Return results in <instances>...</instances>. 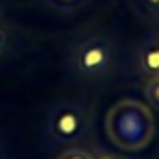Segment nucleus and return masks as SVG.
Segmentation results:
<instances>
[{"instance_id": "obj_1", "label": "nucleus", "mask_w": 159, "mask_h": 159, "mask_svg": "<svg viewBox=\"0 0 159 159\" xmlns=\"http://www.w3.org/2000/svg\"><path fill=\"white\" fill-rule=\"evenodd\" d=\"M108 139L126 151H139L149 145L155 133V120L145 104L137 100H120L106 116Z\"/></svg>"}, {"instance_id": "obj_2", "label": "nucleus", "mask_w": 159, "mask_h": 159, "mask_svg": "<svg viewBox=\"0 0 159 159\" xmlns=\"http://www.w3.org/2000/svg\"><path fill=\"white\" fill-rule=\"evenodd\" d=\"M110 49L102 39H88L80 43L74 53V63L75 70L84 75H102L110 66Z\"/></svg>"}, {"instance_id": "obj_3", "label": "nucleus", "mask_w": 159, "mask_h": 159, "mask_svg": "<svg viewBox=\"0 0 159 159\" xmlns=\"http://www.w3.org/2000/svg\"><path fill=\"white\" fill-rule=\"evenodd\" d=\"M49 131L61 143H74L84 135V116L82 110L75 106H61L55 110L51 122H49Z\"/></svg>"}, {"instance_id": "obj_4", "label": "nucleus", "mask_w": 159, "mask_h": 159, "mask_svg": "<svg viewBox=\"0 0 159 159\" xmlns=\"http://www.w3.org/2000/svg\"><path fill=\"white\" fill-rule=\"evenodd\" d=\"M141 67L145 74L159 75V43H149L141 53Z\"/></svg>"}, {"instance_id": "obj_5", "label": "nucleus", "mask_w": 159, "mask_h": 159, "mask_svg": "<svg viewBox=\"0 0 159 159\" xmlns=\"http://www.w3.org/2000/svg\"><path fill=\"white\" fill-rule=\"evenodd\" d=\"M145 96H147V100H149V102L159 110V75H153V78L147 82Z\"/></svg>"}, {"instance_id": "obj_6", "label": "nucleus", "mask_w": 159, "mask_h": 159, "mask_svg": "<svg viewBox=\"0 0 159 159\" xmlns=\"http://www.w3.org/2000/svg\"><path fill=\"white\" fill-rule=\"evenodd\" d=\"M57 159H92V157H90L86 151H82V149H67V151H63Z\"/></svg>"}, {"instance_id": "obj_7", "label": "nucleus", "mask_w": 159, "mask_h": 159, "mask_svg": "<svg viewBox=\"0 0 159 159\" xmlns=\"http://www.w3.org/2000/svg\"><path fill=\"white\" fill-rule=\"evenodd\" d=\"M51 2L57 6H70V4H75L78 0H51Z\"/></svg>"}, {"instance_id": "obj_8", "label": "nucleus", "mask_w": 159, "mask_h": 159, "mask_svg": "<svg viewBox=\"0 0 159 159\" xmlns=\"http://www.w3.org/2000/svg\"><path fill=\"white\" fill-rule=\"evenodd\" d=\"M4 47H6V33L0 29V53L4 51Z\"/></svg>"}, {"instance_id": "obj_9", "label": "nucleus", "mask_w": 159, "mask_h": 159, "mask_svg": "<svg viewBox=\"0 0 159 159\" xmlns=\"http://www.w3.org/2000/svg\"><path fill=\"white\" fill-rule=\"evenodd\" d=\"M149 2H153V4H157V6H159V0H149Z\"/></svg>"}, {"instance_id": "obj_10", "label": "nucleus", "mask_w": 159, "mask_h": 159, "mask_svg": "<svg viewBox=\"0 0 159 159\" xmlns=\"http://www.w3.org/2000/svg\"><path fill=\"white\" fill-rule=\"evenodd\" d=\"M102 159H118V157H102Z\"/></svg>"}]
</instances>
